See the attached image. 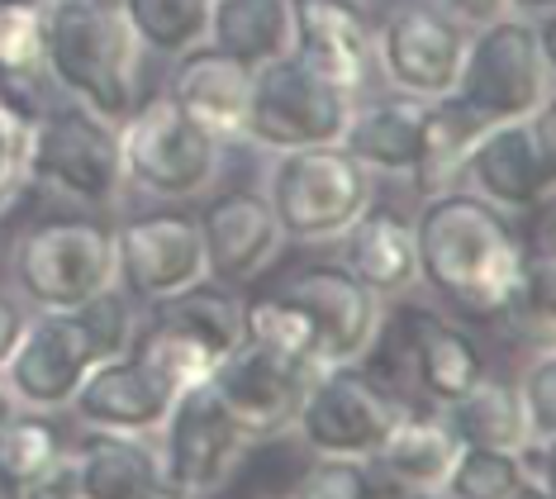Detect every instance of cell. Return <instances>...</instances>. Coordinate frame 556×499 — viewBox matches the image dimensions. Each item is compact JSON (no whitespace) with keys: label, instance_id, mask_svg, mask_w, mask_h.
I'll use <instances>...</instances> for the list:
<instances>
[{"label":"cell","instance_id":"10","mask_svg":"<svg viewBox=\"0 0 556 499\" xmlns=\"http://www.w3.org/2000/svg\"><path fill=\"white\" fill-rule=\"evenodd\" d=\"M348 114H352L348 91L324 82L295 53H281L252 67L243 138L252 148H267V152L338 144L348 129Z\"/></svg>","mask_w":556,"mask_h":499},{"label":"cell","instance_id":"22","mask_svg":"<svg viewBox=\"0 0 556 499\" xmlns=\"http://www.w3.org/2000/svg\"><path fill=\"white\" fill-rule=\"evenodd\" d=\"M400 338H404L409 381L433 404H452L457 395H466L485 376V352H480V342L462 324L442 319L438 310H404Z\"/></svg>","mask_w":556,"mask_h":499},{"label":"cell","instance_id":"23","mask_svg":"<svg viewBox=\"0 0 556 499\" xmlns=\"http://www.w3.org/2000/svg\"><path fill=\"white\" fill-rule=\"evenodd\" d=\"M338 238H343V266L376 300H400L419 286V248H414L409 214L371 200Z\"/></svg>","mask_w":556,"mask_h":499},{"label":"cell","instance_id":"8","mask_svg":"<svg viewBox=\"0 0 556 499\" xmlns=\"http://www.w3.org/2000/svg\"><path fill=\"white\" fill-rule=\"evenodd\" d=\"M29 182L53 190L81 210H105L124 196V152L119 124L100 120L96 110L67 105L43 110L29 138Z\"/></svg>","mask_w":556,"mask_h":499},{"label":"cell","instance_id":"6","mask_svg":"<svg viewBox=\"0 0 556 499\" xmlns=\"http://www.w3.org/2000/svg\"><path fill=\"white\" fill-rule=\"evenodd\" d=\"M267 196L286 242H333L376 200V176L343 144L276 152Z\"/></svg>","mask_w":556,"mask_h":499},{"label":"cell","instance_id":"18","mask_svg":"<svg viewBox=\"0 0 556 499\" xmlns=\"http://www.w3.org/2000/svg\"><path fill=\"white\" fill-rule=\"evenodd\" d=\"M286 290L309 310L319 333V366L362 362L381 333V304L343 262H314L286 280Z\"/></svg>","mask_w":556,"mask_h":499},{"label":"cell","instance_id":"5","mask_svg":"<svg viewBox=\"0 0 556 499\" xmlns=\"http://www.w3.org/2000/svg\"><path fill=\"white\" fill-rule=\"evenodd\" d=\"M10 280L24 310H77L115 286V224L100 214H53L10 248Z\"/></svg>","mask_w":556,"mask_h":499},{"label":"cell","instance_id":"38","mask_svg":"<svg viewBox=\"0 0 556 499\" xmlns=\"http://www.w3.org/2000/svg\"><path fill=\"white\" fill-rule=\"evenodd\" d=\"M438 10H447L452 20H462L466 29H476V24H490L495 15L509 10V0H433Z\"/></svg>","mask_w":556,"mask_h":499},{"label":"cell","instance_id":"30","mask_svg":"<svg viewBox=\"0 0 556 499\" xmlns=\"http://www.w3.org/2000/svg\"><path fill=\"white\" fill-rule=\"evenodd\" d=\"M115 5L143 53L176 58L186 48L205 43L210 0H115Z\"/></svg>","mask_w":556,"mask_h":499},{"label":"cell","instance_id":"14","mask_svg":"<svg viewBox=\"0 0 556 499\" xmlns=\"http://www.w3.org/2000/svg\"><path fill=\"white\" fill-rule=\"evenodd\" d=\"M96 362L100 348L77 310H29V324H24L15 352L5 357L0 376L20 409L53 414V409L72 404V395Z\"/></svg>","mask_w":556,"mask_h":499},{"label":"cell","instance_id":"9","mask_svg":"<svg viewBox=\"0 0 556 499\" xmlns=\"http://www.w3.org/2000/svg\"><path fill=\"white\" fill-rule=\"evenodd\" d=\"M404 404L381 376H371L362 362H328L309 371L305 400L295 409L300 442L314 457H352L366 462L376 447L386 442V433L395 428Z\"/></svg>","mask_w":556,"mask_h":499},{"label":"cell","instance_id":"34","mask_svg":"<svg viewBox=\"0 0 556 499\" xmlns=\"http://www.w3.org/2000/svg\"><path fill=\"white\" fill-rule=\"evenodd\" d=\"M29 138H34V114L20 100L0 96V214L29 186Z\"/></svg>","mask_w":556,"mask_h":499},{"label":"cell","instance_id":"31","mask_svg":"<svg viewBox=\"0 0 556 499\" xmlns=\"http://www.w3.org/2000/svg\"><path fill=\"white\" fill-rule=\"evenodd\" d=\"M62 433L48 424V414L39 409H15V414L0 424V466L15 481V495L29 499L34 485L43 481V471L62 457Z\"/></svg>","mask_w":556,"mask_h":499},{"label":"cell","instance_id":"42","mask_svg":"<svg viewBox=\"0 0 556 499\" xmlns=\"http://www.w3.org/2000/svg\"><path fill=\"white\" fill-rule=\"evenodd\" d=\"M0 499H20V495H15V481L5 476V466H0Z\"/></svg>","mask_w":556,"mask_h":499},{"label":"cell","instance_id":"35","mask_svg":"<svg viewBox=\"0 0 556 499\" xmlns=\"http://www.w3.org/2000/svg\"><path fill=\"white\" fill-rule=\"evenodd\" d=\"M290 495L300 499H376L371 471L352 457H314V462L290 481Z\"/></svg>","mask_w":556,"mask_h":499},{"label":"cell","instance_id":"16","mask_svg":"<svg viewBox=\"0 0 556 499\" xmlns=\"http://www.w3.org/2000/svg\"><path fill=\"white\" fill-rule=\"evenodd\" d=\"M309 371L314 366L295 362V357H281V352L262 348V342L238 338V348L210 371V386L252 442H267V438L290 433V424H295Z\"/></svg>","mask_w":556,"mask_h":499},{"label":"cell","instance_id":"20","mask_svg":"<svg viewBox=\"0 0 556 499\" xmlns=\"http://www.w3.org/2000/svg\"><path fill=\"white\" fill-rule=\"evenodd\" d=\"M167 404H172V390L134 352H119V357H100L86 371V381L77 386L67 409L77 414L81 428L153 438L157 424L167 419Z\"/></svg>","mask_w":556,"mask_h":499},{"label":"cell","instance_id":"1","mask_svg":"<svg viewBox=\"0 0 556 499\" xmlns=\"http://www.w3.org/2000/svg\"><path fill=\"white\" fill-rule=\"evenodd\" d=\"M419 286L466 319H509L533 276V248L500 204L466 186L428 190L414 214Z\"/></svg>","mask_w":556,"mask_h":499},{"label":"cell","instance_id":"17","mask_svg":"<svg viewBox=\"0 0 556 499\" xmlns=\"http://www.w3.org/2000/svg\"><path fill=\"white\" fill-rule=\"evenodd\" d=\"M290 53L357 100L376 82V24L362 0H290Z\"/></svg>","mask_w":556,"mask_h":499},{"label":"cell","instance_id":"15","mask_svg":"<svg viewBox=\"0 0 556 499\" xmlns=\"http://www.w3.org/2000/svg\"><path fill=\"white\" fill-rule=\"evenodd\" d=\"M205 280L195 214L143 210L115 224V286L138 304H157Z\"/></svg>","mask_w":556,"mask_h":499},{"label":"cell","instance_id":"25","mask_svg":"<svg viewBox=\"0 0 556 499\" xmlns=\"http://www.w3.org/2000/svg\"><path fill=\"white\" fill-rule=\"evenodd\" d=\"M176 67L167 76V96L181 105L191 120H200L210 134L243 138V114H248V86H252V67H243L238 58L219 53L210 43H195L186 53L172 58Z\"/></svg>","mask_w":556,"mask_h":499},{"label":"cell","instance_id":"11","mask_svg":"<svg viewBox=\"0 0 556 499\" xmlns=\"http://www.w3.org/2000/svg\"><path fill=\"white\" fill-rule=\"evenodd\" d=\"M457 186L476 190V196L490 204H500L504 214L547 210L552 190H556L552 105H542L538 114H528V120L480 129L457 166Z\"/></svg>","mask_w":556,"mask_h":499},{"label":"cell","instance_id":"19","mask_svg":"<svg viewBox=\"0 0 556 499\" xmlns=\"http://www.w3.org/2000/svg\"><path fill=\"white\" fill-rule=\"evenodd\" d=\"M200 248H205V280L214 286H248L262 276L276 252H281V224L262 190H224L195 214Z\"/></svg>","mask_w":556,"mask_h":499},{"label":"cell","instance_id":"36","mask_svg":"<svg viewBox=\"0 0 556 499\" xmlns=\"http://www.w3.org/2000/svg\"><path fill=\"white\" fill-rule=\"evenodd\" d=\"M518 404L528 419V442H556V357L542 348L533 362L523 366V376L514 381Z\"/></svg>","mask_w":556,"mask_h":499},{"label":"cell","instance_id":"3","mask_svg":"<svg viewBox=\"0 0 556 499\" xmlns=\"http://www.w3.org/2000/svg\"><path fill=\"white\" fill-rule=\"evenodd\" d=\"M556 91V53H552V15H518L504 10L490 24H476L466 38L457 82L442 100H452L476 129L528 120L552 105Z\"/></svg>","mask_w":556,"mask_h":499},{"label":"cell","instance_id":"33","mask_svg":"<svg viewBox=\"0 0 556 499\" xmlns=\"http://www.w3.org/2000/svg\"><path fill=\"white\" fill-rule=\"evenodd\" d=\"M43 76V5L0 0V86H29Z\"/></svg>","mask_w":556,"mask_h":499},{"label":"cell","instance_id":"29","mask_svg":"<svg viewBox=\"0 0 556 499\" xmlns=\"http://www.w3.org/2000/svg\"><path fill=\"white\" fill-rule=\"evenodd\" d=\"M243 338L262 342V348H271L281 357H295V362H305V366H319V333H314V319L286 286L243 300Z\"/></svg>","mask_w":556,"mask_h":499},{"label":"cell","instance_id":"37","mask_svg":"<svg viewBox=\"0 0 556 499\" xmlns=\"http://www.w3.org/2000/svg\"><path fill=\"white\" fill-rule=\"evenodd\" d=\"M29 499H77V457H72V447H62V457L43 471V481L34 485Z\"/></svg>","mask_w":556,"mask_h":499},{"label":"cell","instance_id":"43","mask_svg":"<svg viewBox=\"0 0 556 499\" xmlns=\"http://www.w3.org/2000/svg\"><path fill=\"white\" fill-rule=\"evenodd\" d=\"M39 5H48V0H39Z\"/></svg>","mask_w":556,"mask_h":499},{"label":"cell","instance_id":"21","mask_svg":"<svg viewBox=\"0 0 556 499\" xmlns=\"http://www.w3.org/2000/svg\"><path fill=\"white\" fill-rule=\"evenodd\" d=\"M424 134H428V100L419 96H376V100H352L343 144L371 176H414L424 158Z\"/></svg>","mask_w":556,"mask_h":499},{"label":"cell","instance_id":"28","mask_svg":"<svg viewBox=\"0 0 556 499\" xmlns=\"http://www.w3.org/2000/svg\"><path fill=\"white\" fill-rule=\"evenodd\" d=\"M205 43L243 67L290 53V0H210Z\"/></svg>","mask_w":556,"mask_h":499},{"label":"cell","instance_id":"39","mask_svg":"<svg viewBox=\"0 0 556 499\" xmlns=\"http://www.w3.org/2000/svg\"><path fill=\"white\" fill-rule=\"evenodd\" d=\"M24 324H29V310H24V304H15L10 296H0V366H5V357L15 352Z\"/></svg>","mask_w":556,"mask_h":499},{"label":"cell","instance_id":"12","mask_svg":"<svg viewBox=\"0 0 556 499\" xmlns=\"http://www.w3.org/2000/svg\"><path fill=\"white\" fill-rule=\"evenodd\" d=\"M157 466L167 495H214L243 462L252 438L233 424V414L219 404L210 376L195 386H181L167 404V419L157 424Z\"/></svg>","mask_w":556,"mask_h":499},{"label":"cell","instance_id":"7","mask_svg":"<svg viewBox=\"0 0 556 499\" xmlns=\"http://www.w3.org/2000/svg\"><path fill=\"white\" fill-rule=\"evenodd\" d=\"M148 333H134V357L143 362L172 395L181 386L205 381L243 338V300L229 296V286L195 280L181 296L153 304Z\"/></svg>","mask_w":556,"mask_h":499},{"label":"cell","instance_id":"32","mask_svg":"<svg viewBox=\"0 0 556 499\" xmlns=\"http://www.w3.org/2000/svg\"><path fill=\"white\" fill-rule=\"evenodd\" d=\"M442 495H457V499H533L518 452H504V447H457Z\"/></svg>","mask_w":556,"mask_h":499},{"label":"cell","instance_id":"41","mask_svg":"<svg viewBox=\"0 0 556 499\" xmlns=\"http://www.w3.org/2000/svg\"><path fill=\"white\" fill-rule=\"evenodd\" d=\"M15 409H20V400H15V395H10V386H5V376H0V424H5V419H10V414H15Z\"/></svg>","mask_w":556,"mask_h":499},{"label":"cell","instance_id":"13","mask_svg":"<svg viewBox=\"0 0 556 499\" xmlns=\"http://www.w3.org/2000/svg\"><path fill=\"white\" fill-rule=\"evenodd\" d=\"M466 38L471 29L433 0H404L376 29V76H386L390 91L438 100L457 82Z\"/></svg>","mask_w":556,"mask_h":499},{"label":"cell","instance_id":"24","mask_svg":"<svg viewBox=\"0 0 556 499\" xmlns=\"http://www.w3.org/2000/svg\"><path fill=\"white\" fill-rule=\"evenodd\" d=\"M457 457V438L447 433L442 414H414L404 409L386 442L366 457L376 495H442Z\"/></svg>","mask_w":556,"mask_h":499},{"label":"cell","instance_id":"40","mask_svg":"<svg viewBox=\"0 0 556 499\" xmlns=\"http://www.w3.org/2000/svg\"><path fill=\"white\" fill-rule=\"evenodd\" d=\"M509 10H518V15H552L556 10V0H509Z\"/></svg>","mask_w":556,"mask_h":499},{"label":"cell","instance_id":"4","mask_svg":"<svg viewBox=\"0 0 556 499\" xmlns=\"http://www.w3.org/2000/svg\"><path fill=\"white\" fill-rule=\"evenodd\" d=\"M119 152L124 186L162 204L210 196L224 172V138L191 120L167 91L138 100L119 120Z\"/></svg>","mask_w":556,"mask_h":499},{"label":"cell","instance_id":"27","mask_svg":"<svg viewBox=\"0 0 556 499\" xmlns=\"http://www.w3.org/2000/svg\"><path fill=\"white\" fill-rule=\"evenodd\" d=\"M438 414L452 438H457V447H504V452H518L528 442V419H523V404H518V390L509 381L490 376V371L452 404H438Z\"/></svg>","mask_w":556,"mask_h":499},{"label":"cell","instance_id":"2","mask_svg":"<svg viewBox=\"0 0 556 499\" xmlns=\"http://www.w3.org/2000/svg\"><path fill=\"white\" fill-rule=\"evenodd\" d=\"M43 76L110 124L143 100V48L115 0H48Z\"/></svg>","mask_w":556,"mask_h":499},{"label":"cell","instance_id":"26","mask_svg":"<svg viewBox=\"0 0 556 499\" xmlns=\"http://www.w3.org/2000/svg\"><path fill=\"white\" fill-rule=\"evenodd\" d=\"M77 457V499H157L167 495L157 466V447L138 433H100L81 447H72Z\"/></svg>","mask_w":556,"mask_h":499}]
</instances>
